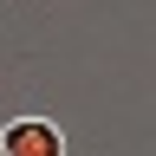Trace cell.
<instances>
[{
	"label": "cell",
	"mask_w": 156,
	"mask_h": 156,
	"mask_svg": "<svg viewBox=\"0 0 156 156\" xmlns=\"http://www.w3.org/2000/svg\"><path fill=\"white\" fill-rule=\"evenodd\" d=\"M0 156H65V130L52 117H7L0 124Z\"/></svg>",
	"instance_id": "obj_1"
}]
</instances>
